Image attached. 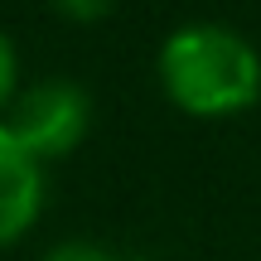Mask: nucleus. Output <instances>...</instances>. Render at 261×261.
I'll return each mask as SVG.
<instances>
[{
	"mask_svg": "<svg viewBox=\"0 0 261 261\" xmlns=\"http://www.w3.org/2000/svg\"><path fill=\"white\" fill-rule=\"evenodd\" d=\"M160 87L189 116L247 112L261 97V54L237 29L223 24H184L160 44Z\"/></svg>",
	"mask_w": 261,
	"mask_h": 261,
	"instance_id": "nucleus-1",
	"label": "nucleus"
},
{
	"mask_svg": "<svg viewBox=\"0 0 261 261\" xmlns=\"http://www.w3.org/2000/svg\"><path fill=\"white\" fill-rule=\"evenodd\" d=\"M10 136L29 150V155L44 165V160H63L83 145L87 126H92V102H87V87L68 83V77H44V83L24 87V92L10 102L5 121Z\"/></svg>",
	"mask_w": 261,
	"mask_h": 261,
	"instance_id": "nucleus-2",
	"label": "nucleus"
},
{
	"mask_svg": "<svg viewBox=\"0 0 261 261\" xmlns=\"http://www.w3.org/2000/svg\"><path fill=\"white\" fill-rule=\"evenodd\" d=\"M39 203H44L39 160L0 126V247L19 242V237L34 227Z\"/></svg>",
	"mask_w": 261,
	"mask_h": 261,
	"instance_id": "nucleus-3",
	"label": "nucleus"
},
{
	"mask_svg": "<svg viewBox=\"0 0 261 261\" xmlns=\"http://www.w3.org/2000/svg\"><path fill=\"white\" fill-rule=\"evenodd\" d=\"M44 261H140V256H126V252H116V247H102V242H83V237H73V242L48 247Z\"/></svg>",
	"mask_w": 261,
	"mask_h": 261,
	"instance_id": "nucleus-4",
	"label": "nucleus"
},
{
	"mask_svg": "<svg viewBox=\"0 0 261 261\" xmlns=\"http://www.w3.org/2000/svg\"><path fill=\"white\" fill-rule=\"evenodd\" d=\"M19 97V58H15V44L10 34L0 29V112H10V102Z\"/></svg>",
	"mask_w": 261,
	"mask_h": 261,
	"instance_id": "nucleus-5",
	"label": "nucleus"
},
{
	"mask_svg": "<svg viewBox=\"0 0 261 261\" xmlns=\"http://www.w3.org/2000/svg\"><path fill=\"white\" fill-rule=\"evenodd\" d=\"M48 5L73 24H97V19H107L116 10V0H48Z\"/></svg>",
	"mask_w": 261,
	"mask_h": 261,
	"instance_id": "nucleus-6",
	"label": "nucleus"
}]
</instances>
